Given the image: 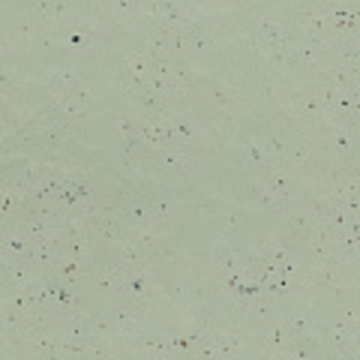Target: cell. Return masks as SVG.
<instances>
[{
  "label": "cell",
  "instance_id": "1",
  "mask_svg": "<svg viewBox=\"0 0 360 360\" xmlns=\"http://www.w3.org/2000/svg\"><path fill=\"white\" fill-rule=\"evenodd\" d=\"M210 103H213V108H217L219 115H225V111L243 108V96L238 94V90H231L225 82H213L210 84Z\"/></svg>",
  "mask_w": 360,
  "mask_h": 360
}]
</instances>
